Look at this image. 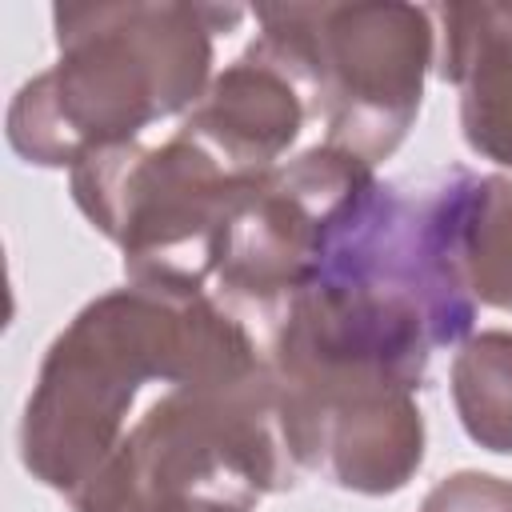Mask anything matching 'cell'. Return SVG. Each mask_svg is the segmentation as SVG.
Returning <instances> with one entry per match:
<instances>
[{
  "mask_svg": "<svg viewBox=\"0 0 512 512\" xmlns=\"http://www.w3.org/2000/svg\"><path fill=\"white\" fill-rule=\"evenodd\" d=\"M256 368L264 348L212 292L112 288L48 344L20 420V460L32 480L72 500L128 436V412L148 380L208 388Z\"/></svg>",
  "mask_w": 512,
  "mask_h": 512,
  "instance_id": "obj_1",
  "label": "cell"
},
{
  "mask_svg": "<svg viewBox=\"0 0 512 512\" xmlns=\"http://www.w3.org/2000/svg\"><path fill=\"white\" fill-rule=\"evenodd\" d=\"M236 20L240 8L180 0L56 4L60 56L12 96V152L36 168H72L92 148L188 116L212 84V40Z\"/></svg>",
  "mask_w": 512,
  "mask_h": 512,
  "instance_id": "obj_2",
  "label": "cell"
},
{
  "mask_svg": "<svg viewBox=\"0 0 512 512\" xmlns=\"http://www.w3.org/2000/svg\"><path fill=\"white\" fill-rule=\"evenodd\" d=\"M272 368L232 384L168 388L108 464L72 496L76 512H252L296 488Z\"/></svg>",
  "mask_w": 512,
  "mask_h": 512,
  "instance_id": "obj_3",
  "label": "cell"
},
{
  "mask_svg": "<svg viewBox=\"0 0 512 512\" xmlns=\"http://www.w3.org/2000/svg\"><path fill=\"white\" fill-rule=\"evenodd\" d=\"M252 40L304 96L324 124V144L388 160L412 132L424 104V76L436 48L432 8L372 4H260Z\"/></svg>",
  "mask_w": 512,
  "mask_h": 512,
  "instance_id": "obj_4",
  "label": "cell"
},
{
  "mask_svg": "<svg viewBox=\"0 0 512 512\" xmlns=\"http://www.w3.org/2000/svg\"><path fill=\"white\" fill-rule=\"evenodd\" d=\"M252 176H232L200 144L124 140L68 168L72 200L124 256L128 284L212 292L228 216Z\"/></svg>",
  "mask_w": 512,
  "mask_h": 512,
  "instance_id": "obj_5",
  "label": "cell"
},
{
  "mask_svg": "<svg viewBox=\"0 0 512 512\" xmlns=\"http://www.w3.org/2000/svg\"><path fill=\"white\" fill-rule=\"evenodd\" d=\"M388 184L372 164L316 144L244 184L216 256L212 296L268 332L280 312L372 220Z\"/></svg>",
  "mask_w": 512,
  "mask_h": 512,
  "instance_id": "obj_6",
  "label": "cell"
},
{
  "mask_svg": "<svg viewBox=\"0 0 512 512\" xmlns=\"http://www.w3.org/2000/svg\"><path fill=\"white\" fill-rule=\"evenodd\" d=\"M300 472L320 468L360 496L400 492L424 464V416L412 388H364L324 404L296 440Z\"/></svg>",
  "mask_w": 512,
  "mask_h": 512,
  "instance_id": "obj_7",
  "label": "cell"
},
{
  "mask_svg": "<svg viewBox=\"0 0 512 512\" xmlns=\"http://www.w3.org/2000/svg\"><path fill=\"white\" fill-rule=\"evenodd\" d=\"M304 120L308 104L300 88L248 44L240 60L212 76L176 132L200 144L232 176H260L300 140Z\"/></svg>",
  "mask_w": 512,
  "mask_h": 512,
  "instance_id": "obj_8",
  "label": "cell"
},
{
  "mask_svg": "<svg viewBox=\"0 0 512 512\" xmlns=\"http://www.w3.org/2000/svg\"><path fill=\"white\" fill-rule=\"evenodd\" d=\"M440 76L460 88L464 144L512 168V0L440 4Z\"/></svg>",
  "mask_w": 512,
  "mask_h": 512,
  "instance_id": "obj_9",
  "label": "cell"
},
{
  "mask_svg": "<svg viewBox=\"0 0 512 512\" xmlns=\"http://www.w3.org/2000/svg\"><path fill=\"white\" fill-rule=\"evenodd\" d=\"M456 260L476 304L512 312V176L468 172Z\"/></svg>",
  "mask_w": 512,
  "mask_h": 512,
  "instance_id": "obj_10",
  "label": "cell"
},
{
  "mask_svg": "<svg viewBox=\"0 0 512 512\" xmlns=\"http://www.w3.org/2000/svg\"><path fill=\"white\" fill-rule=\"evenodd\" d=\"M452 404L472 444L512 456V332L488 328L452 360Z\"/></svg>",
  "mask_w": 512,
  "mask_h": 512,
  "instance_id": "obj_11",
  "label": "cell"
},
{
  "mask_svg": "<svg viewBox=\"0 0 512 512\" xmlns=\"http://www.w3.org/2000/svg\"><path fill=\"white\" fill-rule=\"evenodd\" d=\"M420 512H512V480L492 472H452L420 500Z\"/></svg>",
  "mask_w": 512,
  "mask_h": 512,
  "instance_id": "obj_12",
  "label": "cell"
}]
</instances>
